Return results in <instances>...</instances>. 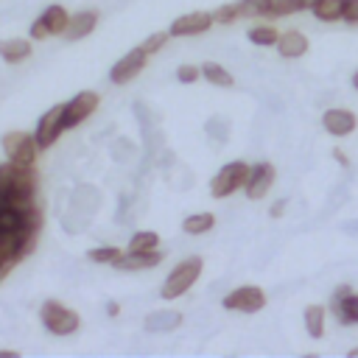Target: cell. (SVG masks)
Here are the masks:
<instances>
[{
    "mask_svg": "<svg viewBox=\"0 0 358 358\" xmlns=\"http://www.w3.org/2000/svg\"><path fill=\"white\" fill-rule=\"evenodd\" d=\"M201 268H204L201 257H196V255H193V257H185V260L176 263V266L171 268V274L165 277L159 296H162V299H176V296H182V294H187V291L193 288V282L199 280Z\"/></svg>",
    "mask_w": 358,
    "mask_h": 358,
    "instance_id": "cell-1",
    "label": "cell"
},
{
    "mask_svg": "<svg viewBox=\"0 0 358 358\" xmlns=\"http://www.w3.org/2000/svg\"><path fill=\"white\" fill-rule=\"evenodd\" d=\"M39 319H42L45 330L53 333V336H70V333H76V330L81 327L78 313H76L73 308L56 302V299L42 302V308H39Z\"/></svg>",
    "mask_w": 358,
    "mask_h": 358,
    "instance_id": "cell-2",
    "label": "cell"
},
{
    "mask_svg": "<svg viewBox=\"0 0 358 358\" xmlns=\"http://www.w3.org/2000/svg\"><path fill=\"white\" fill-rule=\"evenodd\" d=\"M249 168H252V165H246V162H241V159L227 162L224 168H218L215 176L210 179V196H213V199H227V196H232L235 190H241V187L246 185Z\"/></svg>",
    "mask_w": 358,
    "mask_h": 358,
    "instance_id": "cell-3",
    "label": "cell"
},
{
    "mask_svg": "<svg viewBox=\"0 0 358 358\" xmlns=\"http://www.w3.org/2000/svg\"><path fill=\"white\" fill-rule=\"evenodd\" d=\"M6 157L11 162H20V165H34L36 162V154H39V145H36V137L28 134V131H8L3 134L0 140Z\"/></svg>",
    "mask_w": 358,
    "mask_h": 358,
    "instance_id": "cell-4",
    "label": "cell"
},
{
    "mask_svg": "<svg viewBox=\"0 0 358 358\" xmlns=\"http://www.w3.org/2000/svg\"><path fill=\"white\" fill-rule=\"evenodd\" d=\"M70 22V14L64 6H48L34 22H31V39H48V36H62Z\"/></svg>",
    "mask_w": 358,
    "mask_h": 358,
    "instance_id": "cell-5",
    "label": "cell"
},
{
    "mask_svg": "<svg viewBox=\"0 0 358 358\" xmlns=\"http://www.w3.org/2000/svg\"><path fill=\"white\" fill-rule=\"evenodd\" d=\"M224 308L241 313H257L266 308V294L260 285H238L224 296Z\"/></svg>",
    "mask_w": 358,
    "mask_h": 358,
    "instance_id": "cell-6",
    "label": "cell"
},
{
    "mask_svg": "<svg viewBox=\"0 0 358 358\" xmlns=\"http://www.w3.org/2000/svg\"><path fill=\"white\" fill-rule=\"evenodd\" d=\"M145 59H148V53L137 45V48H131L129 53H123L115 64H112V70H109V81L112 84H129L131 78H137L140 73H143V67H145Z\"/></svg>",
    "mask_w": 358,
    "mask_h": 358,
    "instance_id": "cell-7",
    "label": "cell"
},
{
    "mask_svg": "<svg viewBox=\"0 0 358 358\" xmlns=\"http://www.w3.org/2000/svg\"><path fill=\"white\" fill-rule=\"evenodd\" d=\"M62 131H64V103H56V106H50V109L39 117V123H36L34 137H36L39 151H42V148H50V145L59 140Z\"/></svg>",
    "mask_w": 358,
    "mask_h": 358,
    "instance_id": "cell-8",
    "label": "cell"
},
{
    "mask_svg": "<svg viewBox=\"0 0 358 358\" xmlns=\"http://www.w3.org/2000/svg\"><path fill=\"white\" fill-rule=\"evenodd\" d=\"M213 25H215L213 11H190V14L176 17V20L171 22L168 34H171V36H176V39H182V36H199V34L210 31Z\"/></svg>",
    "mask_w": 358,
    "mask_h": 358,
    "instance_id": "cell-9",
    "label": "cell"
},
{
    "mask_svg": "<svg viewBox=\"0 0 358 358\" xmlns=\"http://www.w3.org/2000/svg\"><path fill=\"white\" fill-rule=\"evenodd\" d=\"M98 92L92 90H84L78 95H73L67 103H64V129H76L78 123H84L95 109H98Z\"/></svg>",
    "mask_w": 358,
    "mask_h": 358,
    "instance_id": "cell-10",
    "label": "cell"
},
{
    "mask_svg": "<svg viewBox=\"0 0 358 358\" xmlns=\"http://www.w3.org/2000/svg\"><path fill=\"white\" fill-rule=\"evenodd\" d=\"M330 310L336 313V319H338L344 327L358 324V294H355L350 285H338V288L330 294Z\"/></svg>",
    "mask_w": 358,
    "mask_h": 358,
    "instance_id": "cell-11",
    "label": "cell"
},
{
    "mask_svg": "<svg viewBox=\"0 0 358 358\" xmlns=\"http://www.w3.org/2000/svg\"><path fill=\"white\" fill-rule=\"evenodd\" d=\"M274 173H277V171H274L271 162H257V165H252V168H249V176H246V185H243L246 196H249L252 201L268 196V190H271V185H274Z\"/></svg>",
    "mask_w": 358,
    "mask_h": 358,
    "instance_id": "cell-12",
    "label": "cell"
},
{
    "mask_svg": "<svg viewBox=\"0 0 358 358\" xmlns=\"http://www.w3.org/2000/svg\"><path fill=\"white\" fill-rule=\"evenodd\" d=\"M355 126H358V117L350 109H327L322 115V129L333 137H347L355 131Z\"/></svg>",
    "mask_w": 358,
    "mask_h": 358,
    "instance_id": "cell-13",
    "label": "cell"
},
{
    "mask_svg": "<svg viewBox=\"0 0 358 358\" xmlns=\"http://www.w3.org/2000/svg\"><path fill=\"white\" fill-rule=\"evenodd\" d=\"M159 260H162V252H159V249H148V252L129 249V252L120 255L112 266L120 268V271H145V268H154Z\"/></svg>",
    "mask_w": 358,
    "mask_h": 358,
    "instance_id": "cell-14",
    "label": "cell"
},
{
    "mask_svg": "<svg viewBox=\"0 0 358 358\" xmlns=\"http://www.w3.org/2000/svg\"><path fill=\"white\" fill-rule=\"evenodd\" d=\"M95 25H98V11H78V14H73L70 17V22H67V28H64V39L67 42H78V39H84V36H90L92 31H95Z\"/></svg>",
    "mask_w": 358,
    "mask_h": 358,
    "instance_id": "cell-15",
    "label": "cell"
},
{
    "mask_svg": "<svg viewBox=\"0 0 358 358\" xmlns=\"http://www.w3.org/2000/svg\"><path fill=\"white\" fill-rule=\"evenodd\" d=\"M308 36L302 34V31H285V34H280V39H277V53L282 56V59H299V56H305L308 53Z\"/></svg>",
    "mask_w": 358,
    "mask_h": 358,
    "instance_id": "cell-16",
    "label": "cell"
},
{
    "mask_svg": "<svg viewBox=\"0 0 358 358\" xmlns=\"http://www.w3.org/2000/svg\"><path fill=\"white\" fill-rule=\"evenodd\" d=\"M179 324H182V316H179L176 310H154V313H148L145 322H143V327H145L148 333H171V330H176Z\"/></svg>",
    "mask_w": 358,
    "mask_h": 358,
    "instance_id": "cell-17",
    "label": "cell"
},
{
    "mask_svg": "<svg viewBox=\"0 0 358 358\" xmlns=\"http://www.w3.org/2000/svg\"><path fill=\"white\" fill-rule=\"evenodd\" d=\"M28 56H31V42H28V39H20V36H14V39H0V59H3V62L20 64V62H25Z\"/></svg>",
    "mask_w": 358,
    "mask_h": 358,
    "instance_id": "cell-18",
    "label": "cell"
},
{
    "mask_svg": "<svg viewBox=\"0 0 358 358\" xmlns=\"http://www.w3.org/2000/svg\"><path fill=\"white\" fill-rule=\"evenodd\" d=\"M344 6H347V0H313L310 11L322 22H336V20H341Z\"/></svg>",
    "mask_w": 358,
    "mask_h": 358,
    "instance_id": "cell-19",
    "label": "cell"
},
{
    "mask_svg": "<svg viewBox=\"0 0 358 358\" xmlns=\"http://www.w3.org/2000/svg\"><path fill=\"white\" fill-rule=\"evenodd\" d=\"M302 322H305V333L310 338L324 336V308L322 305H308L305 313H302Z\"/></svg>",
    "mask_w": 358,
    "mask_h": 358,
    "instance_id": "cell-20",
    "label": "cell"
},
{
    "mask_svg": "<svg viewBox=\"0 0 358 358\" xmlns=\"http://www.w3.org/2000/svg\"><path fill=\"white\" fill-rule=\"evenodd\" d=\"M201 76H204L213 87H232V84H235L232 73H229L227 67H221L218 62H204V64H201Z\"/></svg>",
    "mask_w": 358,
    "mask_h": 358,
    "instance_id": "cell-21",
    "label": "cell"
},
{
    "mask_svg": "<svg viewBox=\"0 0 358 358\" xmlns=\"http://www.w3.org/2000/svg\"><path fill=\"white\" fill-rule=\"evenodd\" d=\"M215 227V215L213 213H193V215H187L185 221H182V229L187 232V235H204V232H210Z\"/></svg>",
    "mask_w": 358,
    "mask_h": 358,
    "instance_id": "cell-22",
    "label": "cell"
},
{
    "mask_svg": "<svg viewBox=\"0 0 358 358\" xmlns=\"http://www.w3.org/2000/svg\"><path fill=\"white\" fill-rule=\"evenodd\" d=\"M313 0H268V17H288L310 8Z\"/></svg>",
    "mask_w": 358,
    "mask_h": 358,
    "instance_id": "cell-23",
    "label": "cell"
},
{
    "mask_svg": "<svg viewBox=\"0 0 358 358\" xmlns=\"http://www.w3.org/2000/svg\"><path fill=\"white\" fill-rule=\"evenodd\" d=\"M249 42L252 45H257V48H268V45H277V39H280V31L274 28V25H252L249 28Z\"/></svg>",
    "mask_w": 358,
    "mask_h": 358,
    "instance_id": "cell-24",
    "label": "cell"
},
{
    "mask_svg": "<svg viewBox=\"0 0 358 358\" xmlns=\"http://www.w3.org/2000/svg\"><path fill=\"white\" fill-rule=\"evenodd\" d=\"M159 246V235L151 232V229H140L129 238V249H137V252H148V249H157Z\"/></svg>",
    "mask_w": 358,
    "mask_h": 358,
    "instance_id": "cell-25",
    "label": "cell"
},
{
    "mask_svg": "<svg viewBox=\"0 0 358 358\" xmlns=\"http://www.w3.org/2000/svg\"><path fill=\"white\" fill-rule=\"evenodd\" d=\"M120 255H123V252H120L117 246H95V249L87 252V257H90L92 263H109V266H112Z\"/></svg>",
    "mask_w": 358,
    "mask_h": 358,
    "instance_id": "cell-26",
    "label": "cell"
},
{
    "mask_svg": "<svg viewBox=\"0 0 358 358\" xmlns=\"http://www.w3.org/2000/svg\"><path fill=\"white\" fill-rule=\"evenodd\" d=\"M241 17H268V0H238Z\"/></svg>",
    "mask_w": 358,
    "mask_h": 358,
    "instance_id": "cell-27",
    "label": "cell"
},
{
    "mask_svg": "<svg viewBox=\"0 0 358 358\" xmlns=\"http://www.w3.org/2000/svg\"><path fill=\"white\" fill-rule=\"evenodd\" d=\"M213 17H215V22L229 25V22L241 20V8H238V3H227V6H218V8L213 11Z\"/></svg>",
    "mask_w": 358,
    "mask_h": 358,
    "instance_id": "cell-28",
    "label": "cell"
},
{
    "mask_svg": "<svg viewBox=\"0 0 358 358\" xmlns=\"http://www.w3.org/2000/svg\"><path fill=\"white\" fill-rule=\"evenodd\" d=\"M168 36H171L168 31H157V34H151V36H145L140 48H143V50H145V53L151 56V53H157V50H162V45L168 42Z\"/></svg>",
    "mask_w": 358,
    "mask_h": 358,
    "instance_id": "cell-29",
    "label": "cell"
},
{
    "mask_svg": "<svg viewBox=\"0 0 358 358\" xmlns=\"http://www.w3.org/2000/svg\"><path fill=\"white\" fill-rule=\"evenodd\" d=\"M199 76H201V67H196V64H182V67H176L179 84H193V81H199Z\"/></svg>",
    "mask_w": 358,
    "mask_h": 358,
    "instance_id": "cell-30",
    "label": "cell"
},
{
    "mask_svg": "<svg viewBox=\"0 0 358 358\" xmlns=\"http://www.w3.org/2000/svg\"><path fill=\"white\" fill-rule=\"evenodd\" d=\"M341 20H344V22H350V25H358V0H347Z\"/></svg>",
    "mask_w": 358,
    "mask_h": 358,
    "instance_id": "cell-31",
    "label": "cell"
},
{
    "mask_svg": "<svg viewBox=\"0 0 358 358\" xmlns=\"http://www.w3.org/2000/svg\"><path fill=\"white\" fill-rule=\"evenodd\" d=\"M282 210H285V199H280V201H274V207L268 210V215H271V218H280V215H282Z\"/></svg>",
    "mask_w": 358,
    "mask_h": 358,
    "instance_id": "cell-32",
    "label": "cell"
},
{
    "mask_svg": "<svg viewBox=\"0 0 358 358\" xmlns=\"http://www.w3.org/2000/svg\"><path fill=\"white\" fill-rule=\"evenodd\" d=\"M106 313H109V316H117V313H120V305H117V302H106Z\"/></svg>",
    "mask_w": 358,
    "mask_h": 358,
    "instance_id": "cell-33",
    "label": "cell"
},
{
    "mask_svg": "<svg viewBox=\"0 0 358 358\" xmlns=\"http://www.w3.org/2000/svg\"><path fill=\"white\" fill-rule=\"evenodd\" d=\"M20 352L17 350H0V358H17Z\"/></svg>",
    "mask_w": 358,
    "mask_h": 358,
    "instance_id": "cell-34",
    "label": "cell"
},
{
    "mask_svg": "<svg viewBox=\"0 0 358 358\" xmlns=\"http://www.w3.org/2000/svg\"><path fill=\"white\" fill-rule=\"evenodd\" d=\"M333 157H336V159H338V162H341V165H350V162H347V157H344V151H336V154H333Z\"/></svg>",
    "mask_w": 358,
    "mask_h": 358,
    "instance_id": "cell-35",
    "label": "cell"
},
{
    "mask_svg": "<svg viewBox=\"0 0 358 358\" xmlns=\"http://www.w3.org/2000/svg\"><path fill=\"white\" fill-rule=\"evenodd\" d=\"M352 87H355V90H358V70H355V73H352Z\"/></svg>",
    "mask_w": 358,
    "mask_h": 358,
    "instance_id": "cell-36",
    "label": "cell"
},
{
    "mask_svg": "<svg viewBox=\"0 0 358 358\" xmlns=\"http://www.w3.org/2000/svg\"><path fill=\"white\" fill-rule=\"evenodd\" d=\"M350 358H358V347H352V350H350Z\"/></svg>",
    "mask_w": 358,
    "mask_h": 358,
    "instance_id": "cell-37",
    "label": "cell"
},
{
    "mask_svg": "<svg viewBox=\"0 0 358 358\" xmlns=\"http://www.w3.org/2000/svg\"><path fill=\"white\" fill-rule=\"evenodd\" d=\"M3 277H6V271H3V268H0V280H3Z\"/></svg>",
    "mask_w": 358,
    "mask_h": 358,
    "instance_id": "cell-38",
    "label": "cell"
}]
</instances>
